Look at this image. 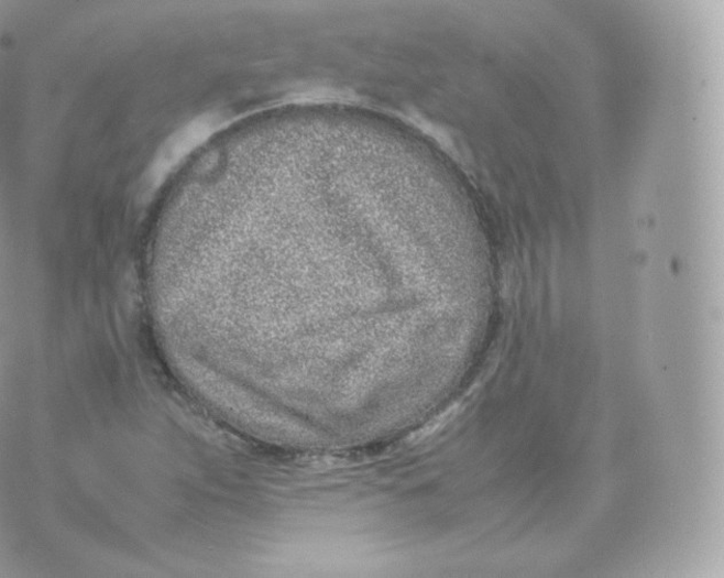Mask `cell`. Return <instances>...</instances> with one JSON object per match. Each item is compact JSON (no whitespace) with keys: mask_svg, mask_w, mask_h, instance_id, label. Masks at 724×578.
<instances>
[{"mask_svg":"<svg viewBox=\"0 0 724 578\" xmlns=\"http://www.w3.org/2000/svg\"><path fill=\"white\" fill-rule=\"evenodd\" d=\"M218 122L213 118H202L180 130L165 144L153 165V174L162 175L191 150L204 143L217 129Z\"/></svg>","mask_w":724,"mask_h":578,"instance_id":"obj_1","label":"cell"}]
</instances>
